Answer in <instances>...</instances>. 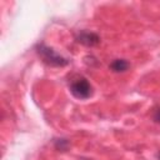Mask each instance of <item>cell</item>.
Listing matches in <instances>:
<instances>
[{
	"label": "cell",
	"instance_id": "6da1fadb",
	"mask_svg": "<svg viewBox=\"0 0 160 160\" xmlns=\"http://www.w3.org/2000/svg\"><path fill=\"white\" fill-rule=\"evenodd\" d=\"M36 52L42 59V61L50 66L55 68H62L69 64V60L58 54L52 48L46 46L45 44H38L36 45Z\"/></svg>",
	"mask_w": 160,
	"mask_h": 160
},
{
	"label": "cell",
	"instance_id": "7a4b0ae2",
	"mask_svg": "<svg viewBox=\"0 0 160 160\" xmlns=\"http://www.w3.org/2000/svg\"><path fill=\"white\" fill-rule=\"evenodd\" d=\"M70 91L76 99L85 100L92 95V86L85 78H79L71 82Z\"/></svg>",
	"mask_w": 160,
	"mask_h": 160
},
{
	"label": "cell",
	"instance_id": "3957f363",
	"mask_svg": "<svg viewBox=\"0 0 160 160\" xmlns=\"http://www.w3.org/2000/svg\"><path fill=\"white\" fill-rule=\"evenodd\" d=\"M76 41L85 45V46H95L100 42V38L95 32H89V31H81L76 36Z\"/></svg>",
	"mask_w": 160,
	"mask_h": 160
},
{
	"label": "cell",
	"instance_id": "277c9868",
	"mask_svg": "<svg viewBox=\"0 0 160 160\" xmlns=\"http://www.w3.org/2000/svg\"><path fill=\"white\" fill-rule=\"evenodd\" d=\"M110 69L114 72H124L129 69V62L124 59H116L110 64Z\"/></svg>",
	"mask_w": 160,
	"mask_h": 160
},
{
	"label": "cell",
	"instance_id": "5b68a950",
	"mask_svg": "<svg viewBox=\"0 0 160 160\" xmlns=\"http://www.w3.org/2000/svg\"><path fill=\"white\" fill-rule=\"evenodd\" d=\"M69 146V141L66 139H56L55 140V148L60 151H65Z\"/></svg>",
	"mask_w": 160,
	"mask_h": 160
},
{
	"label": "cell",
	"instance_id": "8992f818",
	"mask_svg": "<svg viewBox=\"0 0 160 160\" xmlns=\"http://www.w3.org/2000/svg\"><path fill=\"white\" fill-rule=\"evenodd\" d=\"M152 119L155 122H160V106L154 109V114H152Z\"/></svg>",
	"mask_w": 160,
	"mask_h": 160
},
{
	"label": "cell",
	"instance_id": "52a82bcc",
	"mask_svg": "<svg viewBox=\"0 0 160 160\" xmlns=\"http://www.w3.org/2000/svg\"><path fill=\"white\" fill-rule=\"evenodd\" d=\"M158 158H159V159H160V152H159V155H158Z\"/></svg>",
	"mask_w": 160,
	"mask_h": 160
}]
</instances>
